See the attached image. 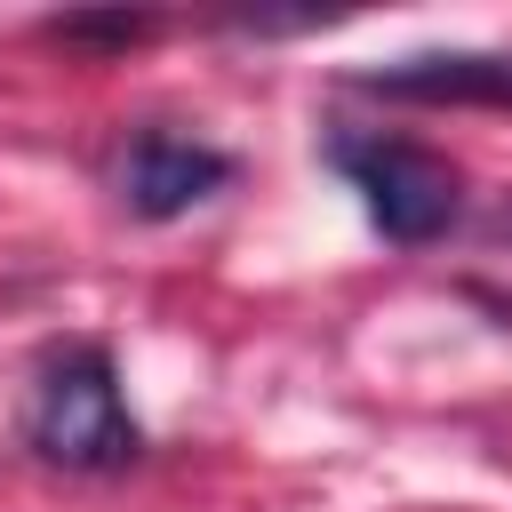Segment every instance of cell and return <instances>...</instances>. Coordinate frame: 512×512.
<instances>
[{
  "mask_svg": "<svg viewBox=\"0 0 512 512\" xmlns=\"http://www.w3.org/2000/svg\"><path fill=\"white\" fill-rule=\"evenodd\" d=\"M352 88L392 96V104H512V56H496V48H424V56L352 72Z\"/></svg>",
  "mask_w": 512,
  "mask_h": 512,
  "instance_id": "4",
  "label": "cell"
},
{
  "mask_svg": "<svg viewBox=\"0 0 512 512\" xmlns=\"http://www.w3.org/2000/svg\"><path fill=\"white\" fill-rule=\"evenodd\" d=\"M24 432H32V448H40L48 464H64V472H120V464L144 448V432H136V416H128V400H120V376H112V352H104V344H64V352L40 368L32 408H24Z\"/></svg>",
  "mask_w": 512,
  "mask_h": 512,
  "instance_id": "1",
  "label": "cell"
},
{
  "mask_svg": "<svg viewBox=\"0 0 512 512\" xmlns=\"http://www.w3.org/2000/svg\"><path fill=\"white\" fill-rule=\"evenodd\" d=\"M232 184V160L216 144H192V136H168V128H144L128 152H120V200L144 216V224H168L184 208H200L208 192Z\"/></svg>",
  "mask_w": 512,
  "mask_h": 512,
  "instance_id": "3",
  "label": "cell"
},
{
  "mask_svg": "<svg viewBox=\"0 0 512 512\" xmlns=\"http://www.w3.org/2000/svg\"><path fill=\"white\" fill-rule=\"evenodd\" d=\"M48 32H56V40H144L152 16H56Z\"/></svg>",
  "mask_w": 512,
  "mask_h": 512,
  "instance_id": "5",
  "label": "cell"
},
{
  "mask_svg": "<svg viewBox=\"0 0 512 512\" xmlns=\"http://www.w3.org/2000/svg\"><path fill=\"white\" fill-rule=\"evenodd\" d=\"M328 168L360 192L368 224H376L384 240H400V248L440 240V232L456 224V208H464L456 160H440L432 144L384 136V128H376V136H328Z\"/></svg>",
  "mask_w": 512,
  "mask_h": 512,
  "instance_id": "2",
  "label": "cell"
}]
</instances>
